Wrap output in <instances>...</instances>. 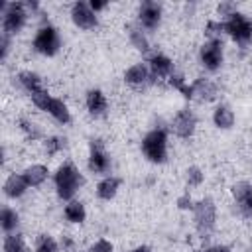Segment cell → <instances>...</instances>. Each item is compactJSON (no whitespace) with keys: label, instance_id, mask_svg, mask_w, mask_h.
Instances as JSON below:
<instances>
[{"label":"cell","instance_id":"ffe728a7","mask_svg":"<svg viewBox=\"0 0 252 252\" xmlns=\"http://www.w3.org/2000/svg\"><path fill=\"white\" fill-rule=\"evenodd\" d=\"M47 112H49L59 124H67V122L71 120L69 108H67V104H65L61 98H53L51 104H49V108H47Z\"/></svg>","mask_w":252,"mask_h":252},{"label":"cell","instance_id":"9a60e30c","mask_svg":"<svg viewBox=\"0 0 252 252\" xmlns=\"http://www.w3.org/2000/svg\"><path fill=\"white\" fill-rule=\"evenodd\" d=\"M191 91H193V96L199 100H213L217 94V89L209 79H197L191 85Z\"/></svg>","mask_w":252,"mask_h":252},{"label":"cell","instance_id":"f1b7e54d","mask_svg":"<svg viewBox=\"0 0 252 252\" xmlns=\"http://www.w3.org/2000/svg\"><path fill=\"white\" fill-rule=\"evenodd\" d=\"M63 148H65V138L53 136V138H49V140L45 142V152H47L49 156L57 154V152H59V150H63Z\"/></svg>","mask_w":252,"mask_h":252},{"label":"cell","instance_id":"d6a6232c","mask_svg":"<svg viewBox=\"0 0 252 252\" xmlns=\"http://www.w3.org/2000/svg\"><path fill=\"white\" fill-rule=\"evenodd\" d=\"M20 124H22V130H24V132H26L28 136H32V138H37V136H39V130L35 128V124H33V122H28V120H22Z\"/></svg>","mask_w":252,"mask_h":252},{"label":"cell","instance_id":"5b68a950","mask_svg":"<svg viewBox=\"0 0 252 252\" xmlns=\"http://www.w3.org/2000/svg\"><path fill=\"white\" fill-rule=\"evenodd\" d=\"M224 32L238 43H246L252 39V22L242 16V14H234L224 22Z\"/></svg>","mask_w":252,"mask_h":252},{"label":"cell","instance_id":"cb8c5ba5","mask_svg":"<svg viewBox=\"0 0 252 252\" xmlns=\"http://www.w3.org/2000/svg\"><path fill=\"white\" fill-rule=\"evenodd\" d=\"M20 83H22V87H24L28 93L41 91V79H39L37 73H32V71H24V73H20Z\"/></svg>","mask_w":252,"mask_h":252},{"label":"cell","instance_id":"8992f818","mask_svg":"<svg viewBox=\"0 0 252 252\" xmlns=\"http://www.w3.org/2000/svg\"><path fill=\"white\" fill-rule=\"evenodd\" d=\"M195 224L201 234H207L215 224V205L211 199H203L195 205Z\"/></svg>","mask_w":252,"mask_h":252},{"label":"cell","instance_id":"7c38bea8","mask_svg":"<svg viewBox=\"0 0 252 252\" xmlns=\"http://www.w3.org/2000/svg\"><path fill=\"white\" fill-rule=\"evenodd\" d=\"M159 18H161V8L158 2H144L142 8H140V24L148 30H154L158 24H159Z\"/></svg>","mask_w":252,"mask_h":252},{"label":"cell","instance_id":"d6986e66","mask_svg":"<svg viewBox=\"0 0 252 252\" xmlns=\"http://www.w3.org/2000/svg\"><path fill=\"white\" fill-rule=\"evenodd\" d=\"M118 187H120V179H116V177H104V179L96 185V195H98L102 201H110V199L116 195Z\"/></svg>","mask_w":252,"mask_h":252},{"label":"cell","instance_id":"1f68e13d","mask_svg":"<svg viewBox=\"0 0 252 252\" xmlns=\"http://www.w3.org/2000/svg\"><path fill=\"white\" fill-rule=\"evenodd\" d=\"M219 14H220V16H228V18H230V16H234V14H236V6H234L232 2H222V4L219 6Z\"/></svg>","mask_w":252,"mask_h":252},{"label":"cell","instance_id":"52a82bcc","mask_svg":"<svg viewBox=\"0 0 252 252\" xmlns=\"http://www.w3.org/2000/svg\"><path fill=\"white\" fill-rule=\"evenodd\" d=\"M201 61L209 71H217L222 63V45L219 39H211L201 47Z\"/></svg>","mask_w":252,"mask_h":252},{"label":"cell","instance_id":"30bf717a","mask_svg":"<svg viewBox=\"0 0 252 252\" xmlns=\"http://www.w3.org/2000/svg\"><path fill=\"white\" fill-rule=\"evenodd\" d=\"M108 167H110L108 156L104 154L100 142L96 140V144H94V140H93V144H91V156H89V169L94 171V173H104V171H108Z\"/></svg>","mask_w":252,"mask_h":252},{"label":"cell","instance_id":"603a6c76","mask_svg":"<svg viewBox=\"0 0 252 252\" xmlns=\"http://www.w3.org/2000/svg\"><path fill=\"white\" fill-rule=\"evenodd\" d=\"M85 217H87V213H85V207H83V203H79V201H71L67 207H65V219L69 220V222H83L85 220Z\"/></svg>","mask_w":252,"mask_h":252},{"label":"cell","instance_id":"6da1fadb","mask_svg":"<svg viewBox=\"0 0 252 252\" xmlns=\"http://www.w3.org/2000/svg\"><path fill=\"white\" fill-rule=\"evenodd\" d=\"M81 183H83V179H81L79 171L71 163L59 165V169L55 173V187H57V195L63 201H71Z\"/></svg>","mask_w":252,"mask_h":252},{"label":"cell","instance_id":"7a4b0ae2","mask_svg":"<svg viewBox=\"0 0 252 252\" xmlns=\"http://www.w3.org/2000/svg\"><path fill=\"white\" fill-rule=\"evenodd\" d=\"M142 152L150 161L163 163L165 158H167V136H165V130L156 128V130L148 132L146 138L142 140Z\"/></svg>","mask_w":252,"mask_h":252},{"label":"cell","instance_id":"8d00e7d4","mask_svg":"<svg viewBox=\"0 0 252 252\" xmlns=\"http://www.w3.org/2000/svg\"><path fill=\"white\" fill-rule=\"evenodd\" d=\"M207 252H230L226 246H213V248H209Z\"/></svg>","mask_w":252,"mask_h":252},{"label":"cell","instance_id":"836d02e7","mask_svg":"<svg viewBox=\"0 0 252 252\" xmlns=\"http://www.w3.org/2000/svg\"><path fill=\"white\" fill-rule=\"evenodd\" d=\"M177 205H179V209H191V207H193V205H191V197H189V195L179 197V199H177Z\"/></svg>","mask_w":252,"mask_h":252},{"label":"cell","instance_id":"2e32d148","mask_svg":"<svg viewBox=\"0 0 252 252\" xmlns=\"http://www.w3.org/2000/svg\"><path fill=\"white\" fill-rule=\"evenodd\" d=\"M87 108H89V112L94 114V116L104 114V110H106V96H104L100 91H96V89L89 91V93H87Z\"/></svg>","mask_w":252,"mask_h":252},{"label":"cell","instance_id":"484cf974","mask_svg":"<svg viewBox=\"0 0 252 252\" xmlns=\"http://www.w3.org/2000/svg\"><path fill=\"white\" fill-rule=\"evenodd\" d=\"M128 30H130V39H132V43L136 45V49H140V51H148V49H150V43H148L146 35H144L138 28H134V26H130Z\"/></svg>","mask_w":252,"mask_h":252},{"label":"cell","instance_id":"d590c367","mask_svg":"<svg viewBox=\"0 0 252 252\" xmlns=\"http://www.w3.org/2000/svg\"><path fill=\"white\" fill-rule=\"evenodd\" d=\"M89 6H91V10H93V12L96 14V12H98V10H102V8L106 6V4H104V2H94V0H93V2L89 4Z\"/></svg>","mask_w":252,"mask_h":252},{"label":"cell","instance_id":"4316f807","mask_svg":"<svg viewBox=\"0 0 252 252\" xmlns=\"http://www.w3.org/2000/svg\"><path fill=\"white\" fill-rule=\"evenodd\" d=\"M51 94L47 93V91H35V93H32V102L37 106V108H41V110H47L49 108V104H51Z\"/></svg>","mask_w":252,"mask_h":252},{"label":"cell","instance_id":"7402d4cb","mask_svg":"<svg viewBox=\"0 0 252 252\" xmlns=\"http://www.w3.org/2000/svg\"><path fill=\"white\" fill-rule=\"evenodd\" d=\"M18 222H20L18 213L12 211V209H8V207H4L2 213H0V226H2V230L8 232V234H12V230L18 226Z\"/></svg>","mask_w":252,"mask_h":252},{"label":"cell","instance_id":"83f0119b","mask_svg":"<svg viewBox=\"0 0 252 252\" xmlns=\"http://www.w3.org/2000/svg\"><path fill=\"white\" fill-rule=\"evenodd\" d=\"M35 252H57V242L51 236H39Z\"/></svg>","mask_w":252,"mask_h":252},{"label":"cell","instance_id":"9c48e42d","mask_svg":"<svg viewBox=\"0 0 252 252\" xmlns=\"http://www.w3.org/2000/svg\"><path fill=\"white\" fill-rule=\"evenodd\" d=\"M71 18H73L75 26L81 28V30H91V28L96 26V14H94V12L91 10V6L85 4V2H77V4H73Z\"/></svg>","mask_w":252,"mask_h":252},{"label":"cell","instance_id":"74e56055","mask_svg":"<svg viewBox=\"0 0 252 252\" xmlns=\"http://www.w3.org/2000/svg\"><path fill=\"white\" fill-rule=\"evenodd\" d=\"M132 252H150V248H148V246H138V248H134Z\"/></svg>","mask_w":252,"mask_h":252},{"label":"cell","instance_id":"e575fe53","mask_svg":"<svg viewBox=\"0 0 252 252\" xmlns=\"http://www.w3.org/2000/svg\"><path fill=\"white\" fill-rule=\"evenodd\" d=\"M8 45H10V41H8V33H2V57H6V53H8Z\"/></svg>","mask_w":252,"mask_h":252},{"label":"cell","instance_id":"ac0fdd59","mask_svg":"<svg viewBox=\"0 0 252 252\" xmlns=\"http://www.w3.org/2000/svg\"><path fill=\"white\" fill-rule=\"evenodd\" d=\"M24 177H26V181H28L30 187H37V185H41V183L47 179V167L41 165V163L30 165V167L24 171Z\"/></svg>","mask_w":252,"mask_h":252},{"label":"cell","instance_id":"277c9868","mask_svg":"<svg viewBox=\"0 0 252 252\" xmlns=\"http://www.w3.org/2000/svg\"><path fill=\"white\" fill-rule=\"evenodd\" d=\"M26 4H20V2H12V4H6L4 6V20H2V28H4V33H18L24 24H26Z\"/></svg>","mask_w":252,"mask_h":252},{"label":"cell","instance_id":"4fadbf2b","mask_svg":"<svg viewBox=\"0 0 252 252\" xmlns=\"http://www.w3.org/2000/svg\"><path fill=\"white\" fill-rule=\"evenodd\" d=\"M28 187H30V185H28L24 173H12V175L6 179V183H4V193H6L10 199H16V197H22Z\"/></svg>","mask_w":252,"mask_h":252},{"label":"cell","instance_id":"5bb4252c","mask_svg":"<svg viewBox=\"0 0 252 252\" xmlns=\"http://www.w3.org/2000/svg\"><path fill=\"white\" fill-rule=\"evenodd\" d=\"M171 69H173V63H171V59L169 57H165V55H161V53H156V55H152V59H150V71H152V75L154 77H171Z\"/></svg>","mask_w":252,"mask_h":252},{"label":"cell","instance_id":"d4e9b609","mask_svg":"<svg viewBox=\"0 0 252 252\" xmlns=\"http://www.w3.org/2000/svg\"><path fill=\"white\" fill-rule=\"evenodd\" d=\"M2 248H4V252H28L24 238L18 236V234H8L4 238V246Z\"/></svg>","mask_w":252,"mask_h":252},{"label":"cell","instance_id":"ba28073f","mask_svg":"<svg viewBox=\"0 0 252 252\" xmlns=\"http://www.w3.org/2000/svg\"><path fill=\"white\" fill-rule=\"evenodd\" d=\"M195 124H197L195 114H193L189 108H181V110L175 114V118H173V122H171V128H173V132H175L179 138H189V136L195 132Z\"/></svg>","mask_w":252,"mask_h":252},{"label":"cell","instance_id":"f546056e","mask_svg":"<svg viewBox=\"0 0 252 252\" xmlns=\"http://www.w3.org/2000/svg\"><path fill=\"white\" fill-rule=\"evenodd\" d=\"M203 181V173L199 167H189L187 169V183L189 185H199Z\"/></svg>","mask_w":252,"mask_h":252},{"label":"cell","instance_id":"e0dca14e","mask_svg":"<svg viewBox=\"0 0 252 252\" xmlns=\"http://www.w3.org/2000/svg\"><path fill=\"white\" fill-rule=\"evenodd\" d=\"M124 79H126V83H130V85H134V87L144 85V83L150 79V69H148L144 63H136V65H132V67L126 71Z\"/></svg>","mask_w":252,"mask_h":252},{"label":"cell","instance_id":"4dcf8cb0","mask_svg":"<svg viewBox=\"0 0 252 252\" xmlns=\"http://www.w3.org/2000/svg\"><path fill=\"white\" fill-rule=\"evenodd\" d=\"M91 252H112V244H110L108 240L100 238V240H96V242L91 246Z\"/></svg>","mask_w":252,"mask_h":252},{"label":"cell","instance_id":"44dd1931","mask_svg":"<svg viewBox=\"0 0 252 252\" xmlns=\"http://www.w3.org/2000/svg\"><path fill=\"white\" fill-rule=\"evenodd\" d=\"M213 122H215V126L226 130V128H230L234 124V114H232V110L228 106H219L215 110V114H213Z\"/></svg>","mask_w":252,"mask_h":252},{"label":"cell","instance_id":"8fae6325","mask_svg":"<svg viewBox=\"0 0 252 252\" xmlns=\"http://www.w3.org/2000/svg\"><path fill=\"white\" fill-rule=\"evenodd\" d=\"M232 195L236 199V205L246 217H252V185L250 183H236L232 187Z\"/></svg>","mask_w":252,"mask_h":252},{"label":"cell","instance_id":"3957f363","mask_svg":"<svg viewBox=\"0 0 252 252\" xmlns=\"http://www.w3.org/2000/svg\"><path fill=\"white\" fill-rule=\"evenodd\" d=\"M59 45H61V39H59V33L55 28L51 26H43L37 30L35 37H33V47L35 51H39L41 55H55L59 51Z\"/></svg>","mask_w":252,"mask_h":252}]
</instances>
